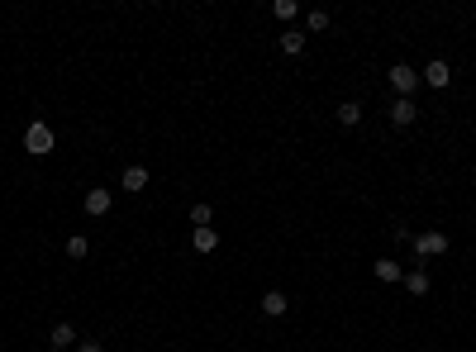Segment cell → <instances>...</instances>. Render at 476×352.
<instances>
[{
    "instance_id": "cell-7",
    "label": "cell",
    "mask_w": 476,
    "mask_h": 352,
    "mask_svg": "<svg viewBox=\"0 0 476 352\" xmlns=\"http://www.w3.org/2000/svg\"><path fill=\"white\" fill-rule=\"evenodd\" d=\"M419 81H429L433 90H443V86H448V81H453V67H448V62H429Z\"/></svg>"
},
{
    "instance_id": "cell-6",
    "label": "cell",
    "mask_w": 476,
    "mask_h": 352,
    "mask_svg": "<svg viewBox=\"0 0 476 352\" xmlns=\"http://www.w3.org/2000/svg\"><path fill=\"white\" fill-rule=\"evenodd\" d=\"M110 205H115V195H110V190H86V215H91V219L110 215Z\"/></svg>"
},
{
    "instance_id": "cell-17",
    "label": "cell",
    "mask_w": 476,
    "mask_h": 352,
    "mask_svg": "<svg viewBox=\"0 0 476 352\" xmlns=\"http://www.w3.org/2000/svg\"><path fill=\"white\" fill-rule=\"evenodd\" d=\"M296 14H301V5H296V0H276V19H281V24H291Z\"/></svg>"
},
{
    "instance_id": "cell-10",
    "label": "cell",
    "mask_w": 476,
    "mask_h": 352,
    "mask_svg": "<svg viewBox=\"0 0 476 352\" xmlns=\"http://www.w3.org/2000/svg\"><path fill=\"white\" fill-rule=\"evenodd\" d=\"M191 248H196V253H215L219 233H215V228H196V233H191Z\"/></svg>"
},
{
    "instance_id": "cell-8",
    "label": "cell",
    "mask_w": 476,
    "mask_h": 352,
    "mask_svg": "<svg viewBox=\"0 0 476 352\" xmlns=\"http://www.w3.org/2000/svg\"><path fill=\"white\" fill-rule=\"evenodd\" d=\"M334 119H339L343 129H357V124H362V105H357V100H343V105L334 110Z\"/></svg>"
},
{
    "instance_id": "cell-15",
    "label": "cell",
    "mask_w": 476,
    "mask_h": 352,
    "mask_svg": "<svg viewBox=\"0 0 476 352\" xmlns=\"http://www.w3.org/2000/svg\"><path fill=\"white\" fill-rule=\"evenodd\" d=\"M305 29H310V34H324V29H329V10H310V14H305Z\"/></svg>"
},
{
    "instance_id": "cell-18",
    "label": "cell",
    "mask_w": 476,
    "mask_h": 352,
    "mask_svg": "<svg viewBox=\"0 0 476 352\" xmlns=\"http://www.w3.org/2000/svg\"><path fill=\"white\" fill-rule=\"evenodd\" d=\"M86 238H82V233H77V238H67V257H86Z\"/></svg>"
},
{
    "instance_id": "cell-13",
    "label": "cell",
    "mask_w": 476,
    "mask_h": 352,
    "mask_svg": "<svg viewBox=\"0 0 476 352\" xmlns=\"http://www.w3.org/2000/svg\"><path fill=\"white\" fill-rule=\"evenodd\" d=\"M124 190H148V167H124Z\"/></svg>"
},
{
    "instance_id": "cell-1",
    "label": "cell",
    "mask_w": 476,
    "mask_h": 352,
    "mask_svg": "<svg viewBox=\"0 0 476 352\" xmlns=\"http://www.w3.org/2000/svg\"><path fill=\"white\" fill-rule=\"evenodd\" d=\"M53 143H57V133L48 129L44 119H34V124L24 129V148H29L34 157H48V153H53Z\"/></svg>"
},
{
    "instance_id": "cell-12",
    "label": "cell",
    "mask_w": 476,
    "mask_h": 352,
    "mask_svg": "<svg viewBox=\"0 0 476 352\" xmlns=\"http://www.w3.org/2000/svg\"><path fill=\"white\" fill-rule=\"evenodd\" d=\"M372 271H377V281H405V271H400V262H390V257H381V262H372Z\"/></svg>"
},
{
    "instance_id": "cell-14",
    "label": "cell",
    "mask_w": 476,
    "mask_h": 352,
    "mask_svg": "<svg viewBox=\"0 0 476 352\" xmlns=\"http://www.w3.org/2000/svg\"><path fill=\"white\" fill-rule=\"evenodd\" d=\"M281 52H291V57L305 52V34H301V29H286V34H281Z\"/></svg>"
},
{
    "instance_id": "cell-20",
    "label": "cell",
    "mask_w": 476,
    "mask_h": 352,
    "mask_svg": "<svg viewBox=\"0 0 476 352\" xmlns=\"http://www.w3.org/2000/svg\"><path fill=\"white\" fill-rule=\"evenodd\" d=\"M48 352H57V348H48Z\"/></svg>"
},
{
    "instance_id": "cell-19",
    "label": "cell",
    "mask_w": 476,
    "mask_h": 352,
    "mask_svg": "<svg viewBox=\"0 0 476 352\" xmlns=\"http://www.w3.org/2000/svg\"><path fill=\"white\" fill-rule=\"evenodd\" d=\"M77 352H105V343H95V338H86V343H77Z\"/></svg>"
},
{
    "instance_id": "cell-9",
    "label": "cell",
    "mask_w": 476,
    "mask_h": 352,
    "mask_svg": "<svg viewBox=\"0 0 476 352\" xmlns=\"http://www.w3.org/2000/svg\"><path fill=\"white\" fill-rule=\"evenodd\" d=\"M286 309H291V300H286L281 291H267V295H262V314H267V319H281Z\"/></svg>"
},
{
    "instance_id": "cell-5",
    "label": "cell",
    "mask_w": 476,
    "mask_h": 352,
    "mask_svg": "<svg viewBox=\"0 0 476 352\" xmlns=\"http://www.w3.org/2000/svg\"><path fill=\"white\" fill-rule=\"evenodd\" d=\"M72 343H77V329H72L67 319H62V324H53V333H48V348L67 352V348H72Z\"/></svg>"
},
{
    "instance_id": "cell-3",
    "label": "cell",
    "mask_w": 476,
    "mask_h": 352,
    "mask_svg": "<svg viewBox=\"0 0 476 352\" xmlns=\"http://www.w3.org/2000/svg\"><path fill=\"white\" fill-rule=\"evenodd\" d=\"M390 86L400 90V100H415V90H419V72L405 67V62H395V67H390Z\"/></svg>"
},
{
    "instance_id": "cell-4",
    "label": "cell",
    "mask_w": 476,
    "mask_h": 352,
    "mask_svg": "<svg viewBox=\"0 0 476 352\" xmlns=\"http://www.w3.org/2000/svg\"><path fill=\"white\" fill-rule=\"evenodd\" d=\"M415 119H419V105H415V100H395V105H390V124H395V129H410Z\"/></svg>"
},
{
    "instance_id": "cell-2",
    "label": "cell",
    "mask_w": 476,
    "mask_h": 352,
    "mask_svg": "<svg viewBox=\"0 0 476 352\" xmlns=\"http://www.w3.org/2000/svg\"><path fill=\"white\" fill-rule=\"evenodd\" d=\"M448 253V233L443 228H429V233H415V257L429 262V257H443Z\"/></svg>"
},
{
    "instance_id": "cell-16",
    "label": "cell",
    "mask_w": 476,
    "mask_h": 352,
    "mask_svg": "<svg viewBox=\"0 0 476 352\" xmlns=\"http://www.w3.org/2000/svg\"><path fill=\"white\" fill-rule=\"evenodd\" d=\"M210 219H215V210H210L205 200H200V205H191V224H196V228H210Z\"/></svg>"
},
{
    "instance_id": "cell-11",
    "label": "cell",
    "mask_w": 476,
    "mask_h": 352,
    "mask_svg": "<svg viewBox=\"0 0 476 352\" xmlns=\"http://www.w3.org/2000/svg\"><path fill=\"white\" fill-rule=\"evenodd\" d=\"M405 291H410V295H429V271H424V266H415V271L405 276Z\"/></svg>"
}]
</instances>
